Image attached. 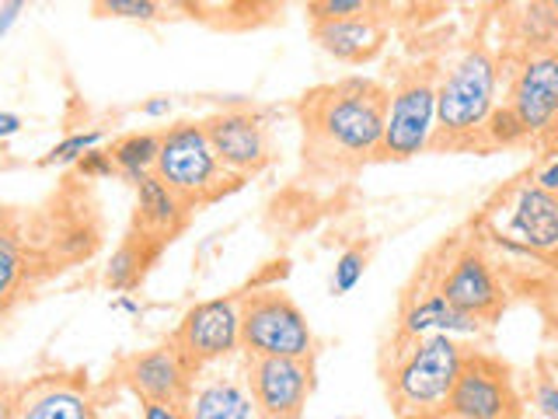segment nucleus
I'll use <instances>...</instances> for the list:
<instances>
[{"label":"nucleus","instance_id":"4468645a","mask_svg":"<svg viewBox=\"0 0 558 419\" xmlns=\"http://www.w3.org/2000/svg\"><path fill=\"white\" fill-rule=\"evenodd\" d=\"M214 154L220 157V165L234 175H252L269 161V136L262 119L252 112H217L214 119L203 122Z\"/></svg>","mask_w":558,"mask_h":419},{"label":"nucleus","instance_id":"c756f323","mask_svg":"<svg viewBox=\"0 0 558 419\" xmlns=\"http://www.w3.org/2000/svg\"><path fill=\"white\" fill-rule=\"evenodd\" d=\"M534 182H537L541 189H548V192H555V196H558V151L548 154L545 161H541V168L534 171Z\"/></svg>","mask_w":558,"mask_h":419},{"label":"nucleus","instance_id":"aec40b11","mask_svg":"<svg viewBox=\"0 0 558 419\" xmlns=\"http://www.w3.org/2000/svg\"><path fill=\"white\" fill-rule=\"evenodd\" d=\"M157 151H161V133H126L112 144V161L133 182L140 175L154 171Z\"/></svg>","mask_w":558,"mask_h":419},{"label":"nucleus","instance_id":"e433bc0d","mask_svg":"<svg viewBox=\"0 0 558 419\" xmlns=\"http://www.w3.org/2000/svg\"><path fill=\"white\" fill-rule=\"evenodd\" d=\"M541 363H545V367H548V374H551V378L558 381V346L551 349L548 357H541Z\"/></svg>","mask_w":558,"mask_h":419},{"label":"nucleus","instance_id":"ddd939ff","mask_svg":"<svg viewBox=\"0 0 558 419\" xmlns=\"http://www.w3.org/2000/svg\"><path fill=\"white\" fill-rule=\"evenodd\" d=\"M192 367L179 346H157L126 363V384L144 402H171V406H189L192 395Z\"/></svg>","mask_w":558,"mask_h":419},{"label":"nucleus","instance_id":"c9c22d12","mask_svg":"<svg viewBox=\"0 0 558 419\" xmlns=\"http://www.w3.org/2000/svg\"><path fill=\"white\" fill-rule=\"evenodd\" d=\"M545 319H548V332H551V336L558 339V297L551 301V308L545 311Z\"/></svg>","mask_w":558,"mask_h":419},{"label":"nucleus","instance_id":"dca6fc26","mask_svg":"<svg viewBox=\"0 0 558 419\" xmlns=\"http://www.w3.org/2000/svg\"><path fill=\"white\" fill-rule=\"evenodd\" d=\"M314 39H318V46L339 63H363L377 57V49L384 46V25L374 14L314 22Z\"/></svg>","mask_w":558,"mask_h":419},{"label":"nucleus","instance_id":"a211bd4d","mask_svg":"<svg viewBox=\"0 0 558 419\" xmlns=\"http://www.w3.org/2000/svg\"><path fill=\"white\" fill-rule=\"evenodd\" d=\"M185 416L192 419H252L258 416V406L252 398V388H244L234 378H209L189 395Z\"/></svg>","mask_w":558,"mask_h":419},{"label":"nucleus","instance_id":"f257e3e1","mask_svg":"<svg viewBox=\"0 0 558 419\" xmlns=\"http://www.w3.org/2000/svg\"><path fill=\"white\" fill-rule=\"evenodd\" d=\"M398 339L405 343V349H398V360L388 374L395 412L444 416L468 349L458 343V336H447V332H429V336H415V339L398 336Z\"/></svg>","mask_w":558,"mask_h":419},{"label":"nucleus","instance_id":"0eeeda50","mask_svg":"<svg viewBox=\"0 0 558 419\" xmlns=\"http://www.w3.org/2000/svg\"><path fill=\"white\" fill-rule=\"evenodd\" d=\"M523 395L510 367L488 354H464L461 374L453 381L444 416L453 419H513L523 412Z\"/></svg>","mask_w":558,"mask_h":419},{"label":"nucleus","instance_id":"5701e85b","mask_svg":"<svg viewBox=\"0 0 558 419\" xmlns=\"http://www.w3.org/2000/svg\"><path fill=\"white\" fill-rule=\"evenodd\" d=\"M101 140H105V133H101V130L70 133L66 140H60V144L43 157V165H46V168H52V165H57V168H60V165H77L87 151H95V147L101 144Z\"/></svg>","mask_w":558,"mask_h":419},{"label":"nucleus","instance_id":"2f4dec72","mask_svg":"<svg viewBox=\"0 0 558 419\" xmlns=\"http://www.w3.org/2000/svg\"><path fill=\"white\" fill-rule=\"evenodd\" d=\"M182 412L171 402H144V419H179Z\"/></svg>","mask_w":558,"mask_h":419},{"label":"nucleus","instance_id":"20e7f679","mask_svg":"<svg viewBox=\"0 0 558 419\" xmlns=\"http://www.w3.org/2000/svg\"><path fill=\"white\" fill-rule=\"evenodd\" d=\"M241 304V349L252 357H301L311 360L314 332L287 294L255 290Z\"/></svg>","mask_w":558,"mask_h":419},{"label":"nucleus","instance_id":"f3484780","mask_svg":"<svg viewBox=\"0 0 558 419\" xmlns=\"http://www.w3.org/2000/svg\"><path fill=\"white\" fill-rule=\"evenodd\" d=\"M133 185H136L140 224H144L147 231H154L157 238H171L185 224V206L189 203L157 171L140 175V179H133Z\"/></svg>","mask_w":558,"mask_h":419},{"label":"nucleus","instance_id":"a878e982","mask_svg":"<svg viewBox=\"0 0 558 419\" xmlns=\"http://www.w3.org/2000/svg\"><path fill=\"white\" fill-rule=\"evenodd\" d=\"M22 279V249H17L14 235L0 231V308H4Z\"/></svg>","mask_w":558,"mask_h":419},{"label":"nucleus","instance_id":"4c0bfd02","mask_svg":"<svg viewBox=\"0 0 558 419\" xmlns=\"http://www.w3.org/2000/svg\"><path fill=\"white\" fill-rule=\"evenodd\" d=\"M112 308L126 311V314H140V304H136V301H130V297H119V301H116Z\"/></svg>","mask_w":558,"mask_h":419},{"label":"nucleus","instance_id":"9d476101","mask_svg":"<svg viewBox=\"0 0 558 419\" xmlns=\"http://www.w3.org/2000/svg\"><path fill=\"white\" fill-rule=\"evenodd\" d=\"M311 360L301 357H252L248 363V388L258 406V416L293 419L307 409L311 398Z\"/></svg>","mask_w":558,"mask_h":419},{"label":"nucleus","instance_id":"72a5a7b5","mask_svg":"<svg viewBox=\"0 0 558 419\" xmlns=\"http://www.w3.org/2000/svg\"><path fill=\"white\" fill-rule=\"evenodd\" d=\"M14 133H22V116H17V112H0V144L11 140Z\"/></svg>","mask_w":558,"mask_h":419},{"label":"nucleus","instance_id":"f8f14e48","mask_svg":"<svg viewBox=\"0 0 558 419\" xmlns=\"http://www.w3.org/2000/svg\"><path fill=\"white\" fill-rule=\"evenodd\" d=\"M496 235L534 255H558V196L541 189L534 179L517 185L506 203V224Z\"/></svg>","mask_w":558,"mask_h":419},{"label":"nucleus","instance_id":"7ed1b4c3","mask_svg":"<svg viewBox=\"0 0 558 419\" xmlns=\"http://www.w3.org/2000/svg\"><path fill=\"white\" fill-rule=\"evenodd\" d=\"M499 63L485 49H468L436 84V136L447 147H471L485 136V122L496 109ZM433 136V140H436Z\"/></svg>","mask_w":558,"mask_h":419},{"label":"nucleus","instance_id":"393cba45","mask_svg":"<svg viewBox=\"0 0 558 419\" xmlns=\"http://www.w3.org/2000/svg\"><path fill=\"white\" fill-rule=\"evenodd\" d=\"M527 406L537 412V416H545V419H558V381L548 374V367L537 360V371L531 378V392H527Z\"/></svg>","mask_w":558,"mask_h":419},{"label":"nucleus","instance_id":"f704fd0d","mask_svg":"<svg viewBox=\"0 0 558 419\" xmlns=\"http://www.w3.org/2000/svg\"><path fill=\"white\" fill-rule=\"evenodd\" d=\"M165 8L171 11H189V14H199L203 11V0H161Z\"/></svg>","mask_w":558,"mask_h":419},{"label":"nucleus","instance_id":"1a4fd4ad","mask_svg":"<svg viewBox=\"0 0 558 419\" xmlns=\"http://www.w3.org/2000/svg\"><path fill=\"white\" fill-rule=\"evenodd\" d=\"M174 346L182 349L192 367L227 360L241 349V304L234 297H214L185 311L174 332Z\"/></svg>","mask_w":558,"mask_h":419},{"label":"nucleus","instance_id":"39448f33","mask_svg":"<svg viewBox=\"0 0 558 419\" xmlns=\"http://www.w3.org/2000/svg\"><path fill=\"white\" fill-rule=\"evenodd\" d=\"M154 171L179 192L185 203H199L209 196H220L223 165L214 154L203 122H179L168 133H161V151H157Z\"/></svg>","mask_w":558,"mask_h":419},{"label":"nucleus","instance_id":"2eb2a0df","mask_svg":"<svg viewBox=\"0 0 558 419\" xmlns=\"http://www.w3.org/2000/svg\"><path fill=\"white\" fill-rule=\"evenodd\" d=\"M488 322L471 314L458 304H450L440 290H433L426 297H412L401 311V328L398 336L415 339V336H429V332H447V336H482V328Z\"/></svg>","mask_w":558,"mask_h":419},{"label":"nucleus","instance_id":"412c9836","mask_svg":"<svg viewBox=\"0 0 558 419\" xmlns=\"http://www.w3.org/2000/svg\"><path fill=\"white\" fill-rule=\"evenodd\" d=\"M150 259H154V252H144V238H140V241L130 238L109 259V270H105V284H109L112 290H130V287H136Z\"/></svg>","mask_w":558,"mask_h":419},{"label":"nucleus","instance_id":"6e6552de","mask_svg":"<svg viewBox=\"0 0 558 419\" xmlns=\"http://www.w3.org/2000/svg\"><path fill=\"white\" fill-rule=\"evenodd\" d=\"M510 112L527 136H541L558 127V52L548 46L531 49L510 81Z\"/></svg>","mask_w":558,"mask_h":419},{"label":"nucleus","instance_id":"9b49d317","mask_svg":"<svg viewBox=\"0 0 558 419\" xmlns=\"http://www.w3.org/2000/svg\"><path fill=\"white\" fill-rule=\"evenodd\" d=\"M436 290H440L450 304L478 314V319H485V322L499 319V311L506 304L502 284L493 270V259H488L478 244H471V249H461L458 255H453L450 270L440 276Z\"/></svg>","mask_w":558,"mask_h":419},{"label":"nucleus","instance_id":"cd10ccee","mask_svg":"<svg viewBox=\"0 0 558 419\" xmlns=\"http://www.w3.org/2000/svg\"><path fill=\"white\" fill-rule=\"evenodd\" d=\"M380 0H311L307 14L311 22H336V17H360L374 14Z\"/></svg>","mask_w":558,"mask_h":419},{"label":"nucleus","instance_id":"c85d7f7f","mask_svg":"<svg viewBox=\"0 0 558 419\" xmlns=\"http://www.w3.org/2000/svg\"><path fill=\"white\" fill-rule=\"evenodd\" d=\"M77 171L84 175V179H109L112 171H119L116 168V161H112V151H87L81 161H77Z\"/></svg>","mask_w":558,"mask_h":419},{"label":"nucleus","instance_id":"423d86ee","mask_svg":"<svg viewBox=\"0 0 558 419\" xmlns=\"http://www.w3.org/2000/svg\"><path fill=\"white\" fill-rule=\"evenodd\" d=\"M436 136V84L429 74H412L388 95L384 112L380 157L384 161H412L433 147Z\"/></svg>","mask_w":558,"mask_h":419},{"label":"nucleus","instance_id":"7c9ffc66","mask_svg":"<svg viewBox=\"0 0 558 419\" xmlns=\"http://www.w3.org/2000/svg\"><path fill=\"white\" fill-rule=\"evenodd\" d=\"M25 8H28V0H4V4H0V39L17 25V17L25 14Z\"/></svg>","mask_w":558,"mask_h":419},{"label":"nucleus","instance_id":"b1692460","mask_svg":"<svg viewBox=\"0 0 558 419\" xmlns=\"http://www.w3.org/2000/svg\"><path fill=\"white\" fill-rule=\"evenodd\" d=\"M520 140H527L520 119L510 112V105L506 101L496 105L493 116H488V122H485V144L488 147H513V144H520Z\"/></svg>","mask_w":558,"mask_h":419},{"label":"nucleus","instance_id":"473e14b6","mask_svg":"<svg viewBox=\"0 0 558 419\" xmlns=\"http://www.w3.org/2000/svg\"><path fill=\"white\" fill-rule=\"evenodd\" d=\"M171 112V98H150L140 105V116H147V119H165Z\"/></svg>","mask_w":558,"mask_h":419},{"label":"nucleus","instance_id":"f03ea898","mask_svg":"<svg viewBox=\"0 0 558 419\" xmlns=\"http://www.w3.org/2000/svg\"><path fill=\"white\" fill-rule=\"evenodd\" d=\"M311 127L328 151L342 157H371L380 151L388 92L366 77H345L311 98Z\"/></svg>","mask_w":558,"mask_h":419},{"label":"nucleus","instance_id":"58836bf2","mask_svg":"<svg viewBox=\"0 0 558 419\" xmlns=\"http://www.w3.org/2000/svg\"><path fill=\"white\" fill-rule=\"evenodd\" d=\"M545 4H548V8L555 11V17H558V0H545Z\"/></svg>","mask_w":558,"mask_h":419},{"label":"nucleus","instance_id":"bb28decb","mask_svg":"<svg viewBox=\"0 0 558 419\" xmlns=\"http://www.w3.org/2000/svg\"><path fill=\"white\" fill-rule=\"evenodd\" d=\"M366 273V249H345L339 259H336V273H331V294L336 297H345V294H353L356 284L363 279Z\"/></svg>","mask_w":558,"mask_h":419},{"label":"nucleus","instance_id":"4be33fe9","mask_svg":"<svg viewBox=\"0 0 558 419\" xmlns=\"http://www.w3.org/2000/svg\"><path fill=\"white\" fill-rule=\"evenodd\" d=\"M98 17H119V22H161V0H95Z\"/></svg>","mask_w":558,"mask_h":419},{"label":"nucleus","instance_id":"6ab92c4d","mask_svg":"<svg viewBox=\"0 0 558 419\" xmlns=\"http://www.w3.org/2000/svg\"><path fill=\"white\" fill-rule=\"evenodd\" d=\"M95 409L87 395L74 392V388H46L39 395H32L25 402L22 416L25 419H87Z\"/></svg>","mask_w":558,"mask_h":419}]
</instances>
